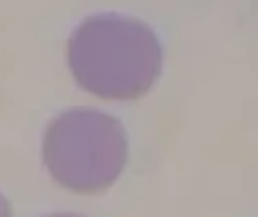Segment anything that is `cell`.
I'll use <instances>...</instances> for the list:
<instances>
[{
  "label": "cell",
  "mask_w": 258,
  "mask_h": 217,
  "mask_svg": "<svg viewBox=\"0 0 258 217\" xmlns=\"http://www.w3.org/2000/svg\"><path fill=\"white\" fill-rule=\"evenodd\" d=\"M68 65L80 88L102 100H139L161 76L163 47L147 23L104 13L78 25Z\"/></svg>",
  "instance_id": "obj_1"
},
{
  "label": "cell",
  "mask_w": 258,
  "mask_h": 217,
  "mask_svg": "<svg viewBox=\"0 0 258 217\" xmlns=\"http://www.w3.org/2000/svg\"><path fill=\"white\" fill-rule=\"evenodd\" d=\"M43 161L61 187L82 195L102 193L128 163V134L110 114L74 108L49 124Z\"/></svg>",
  "instance_id": "obj_2"
},
{
  "label": "cell",
  "mask_w": 258,
  "mask_h": 217,
  "mask_svg": "<svg viewBox=\"0 0 258 217\" xmlns=\"http://www.w3.org/2000/svg\"><path fill=\"white\" fill-rule=\"evenodd\" d=\"M0 217H13V205L3 193H0Z\"/></svg>",
  "instance_id": "obj_3"
},
{
  "label": "cell",
  "mask_w": 258,
  "mask_h": 217,
  "mask_svg": "<svg viewBox=\"0 0 258 217\" xmlns=\"http://www.w3.org/2000/svg\"><path fill=\"white\" fill-rule=\"evenodd\" d=\"M49 217H82V215H76V213H55V215H49Z\"/></svg>",
  "instance_id": "obj_4"
}]
</instances>
